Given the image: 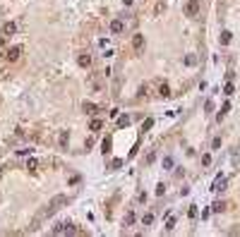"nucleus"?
Wrapping results in <instances>:
<instances>
[{"mask_svg": "<svg viewBox=\"0 0 240 237\" xmlns=\"http://www.w3.org/2000/svg\"><path fill=\"white\" fill-rule=\"evenodd\" d=\"M154 158H156V153H149V156H147V161H144V163H147V165H149V163H154Z\"/></svg>", "mask_w": 240, "mask_h": 237, "instance_id": "nucleus-23", "label": "nucleus"}, {"mask_svg": "<svg viewBox=\"0 0 240 237\" xmlns=\"http://www.w3.org/2000/svg\"><path fill=\"white\" fill-rule=\"evenodd\" d=\"M58 141H60V146L65 149V146L70 144V134H67V132H60V137H58Z\"/></svg>", "mask_w": 240, "mask_h": 237, "instance_id": "nucleus-9", "label": "nucleus"}, {"mask_svg": "<svg viewBox=\"0 0 240 237\" xmlns=\"http://www.w3.org/2000/svg\"><path fill=\"white\" fill-rule=\"evenodd\" d=\"M79 65H82V67H89V65H91V58H89V55H82V58H79Z\"/></svg>", "mask_w": 240, "mask_h": 237, "instance_id": "nucleus-12", "label": "nucleus"}, {"mask_svg": "<svg viewBox=\"0 0 240 237\" xmlns=\"http://www.w3.org/2000/svg\"><path fill=\"white\" fill-rule=\"evenodd\" d=\"M82 108H84V113H87V115H96V113H99V110H101V108H96V106H94V103H89V101H87V103H84Z\"/></svg>", "mask_w": 240, "mask_h": 237, "instance_id": "nucleus-6", "label": "nucleus"}, {"mask_svg": "<svg viewBox=\"0 0 240 237\" xmlns=\"http://www.w3.org/2000/svg\"><path fill=\"white\" fill-rule=\"evenodd\" d=\"M36 158H29V161H27V168H29V170H34V168H36Z\"/></svg>", "mask_w": 240, "mask_h": 237, "instance_id": "nucleus-17", "label": "nucleus"}, {"mask_svg": "<svg viewBox=\"0 0 240 237\" xmlns=\"http://www.w3.org/2000/svg\"><path fill=\"white\" fill-rule=\"evenodd\" d=\"M214 189H226V177H219V180H216V182H214Z\"/></svg>", "mask_w": 240, "mask_h": 237, "instance_id": "nucleus-10", "label": "nucleus"}, {"mask_svg": "<svg viewBox=\"0 0 240 237\" xmlns=\"http://www.w3.org/2000/svg\"><path fill=\"white\" fill-rule=\"evenodd\" d=\"M122 223H125V228H127V225H132V223H135V213L130 211L127 216H125V220H122Z\"/></svg>", "mask_w": 240, "mask_h": 237, "instance_id": "nucleus-11", "label": "nucleus"}, {"mask_svg": "<svg viewBox=\"0 0 240 237\" xmlns=\"http://www.w3.org/2000/svg\"><path fill=\"white\" fill-rule=\"evenodd\" d=\"M173 225H176V218H173V216H171V218H168V220H166V228H168V230H171V228H173Z\"/></svg>", "mask_w": 240, "mask_h": 237, "instance_id": "nucleus-20", "label": "nucleus"}, {"mask_svg": "<svg viewBox=\"0 0 240 237\" xmlns=\"http://www.w3.org/2000/svg\"><path fill=\"white\" fill-rule=\"evenodd\" d=\"M197 62V60H194V55H187V58H185V65H194Z\"/></svg>", "mask_w": 240, "mask_h": 237, "instance_id": "nucleus-21", "label": "nucleus"}, {"mask_svg": "<svg viewBox=\"0 0 240 237\" xmlns=\"http://www.w3.org/2000/svg\"><path fill=\"white\" fill-rule=\"evenodd\" d=\"M48 204H51V206L58 211L60 206H65V204H67V196H65V194H58V196H53V199L48 201Z\"/></svg>", "mask_w": 240, "mask_h": 237, "instance_id": "nucleus-2", "label": "nucleus"}, {"mask_svg": "<svg viewBox=\"0 0 240 237\" xmlns=\"http://www.w3.org/2000/svg\"><path fill=\"white\" fill-rule=\"evenodd\" d=\"M19 55H22V48H19V46H15V48H10L7 53H5V60H7V62H15Z\"/></svg>", "mask_w": 240, "mask_h": 237, "instance_id": "nucleus-1", "label": "nucleus"}, {"mask_svg": "<svg viewBox=\"0 0 240 237\" xmlns=\"http://www.w3.org/2000/svg\"><path fill=\"white\" fill-rule=\"evenodd\" d=\"M108 151H111V141L106 139V141H103V153H108Z\"/></svg>", "mask_w": 240, "mask_h": 237, "instance_id": "nucleus-22", "label": "nucleus"}, {"mask_svg": "<svg viewBox=\"0 0 240 237\" xmlns=\"http://www.w3.org/2000/svg\"><path fill=\"white\" fill-rule=\"evenodd\" d=\"M122 29H125V24L120 19H113L111 22V34H122Z\"/></svg>", "mask_w": 240, "mask_h": 237, "instance_id": "nucleus-5", "label": "nucleus"}, {"mask_svg": "<svg viewBox=\"0 0 240 237\" xmlns=\"http://www.w3.org/2000/svg\"><path fill=\"white\" fill-rule=\"evenodd\" d=\"M151 220H154V216H151V213H147V216L142 218V223H144V225H151Z\"/></svg>", "mask_w": 240, "mask_h": 237, "instance_id": "nucleus-18", "label": "nucleus"}, {"mask_svg": "<svg viewBox=\"0 0 240 237\" xmlns=\"http://www.w3.org/2000/svg\"><path fill=\"white\" fill-rule=\"evenodd\" d=\"M101 127H103V122H101V120H91V132H99Z\"/></svg>", "mask_w": 240, "mask_h": 237, "instance_id": "nucleus-13", "label": "nucleus"}, {"mask_svg": "<svg viewBox=\"0 0 240 237\" xmlns=\"http://www.w3.org/2000/svg\"><path fill=\"white\" fill-rule=\"evenodd\" d=\"M142 46H144V38H142V34H135V38H132V48H135V50H139Z\"/></svg>", "mask_w": 240, "mask_h": 237, "instance_id": "nucleus-8", "label": "nucleus"}, {"mask_svg": "<svg viewBox=\"0 0 240 237\" xmlns=\"http://www.w3.org/2000/svg\"><path fill=\"white\" fill-rule=\"evenodd\" d=\"M158 96H163V98L168 96V86H166V84H161V86H158Z\"/></svg>", "mask_w": 240, "mask_h": 237, "instance_id": "nucleus-15", "label": "nucleus"}, {"mask_svg": "<svg viewBox=\"0 0 240 237\" xmlns=\"http://www.w3.org/2000/svg\"><path fill=\"white\" fill-rule=\"evenodd\" d=\"M185 12H187L190 17H197V12H199V2L190 0V2H187V7H185Z\"/></svg>", "mask_w": 240, "mask_h": 237, "instance_id": "nucleus-4", "label": "nucleus"}, {"mask_svg": "<svg viewBox=\"0 0 240 237\" xmlns=\"http://www.w3.org/2000/svg\"><path fill=\"white\" fill-rule=\"evenodd\" d=\"M53 232H56V235H60V232H74V228L70 223H58L56 228H53Z\"/></svg>", "mask_w": 240, "mask_h": 237, "instance_id": "nucleus-3", "label": "nucleus"}, {"mask_svg": "<svg viewBox=\"0 0 240 237\" xmlns=\"http://www.w3.org/2000/svg\"><path fill=\"white\" fill-rule=\"evenodd\" d=\"M15 31H17V27H15V22H7V24L2 27V34H5V36H12Z\"/></svg>", "mask_w": 240, "mask_h": 237, "instance_id": "nucleus-7", "label": "nucleus"}, {"mask_svg": "<svg viewBox=\"0 0 240 237\" xmlns=\"http://www.w3.org/2000/svg\"><path fill=\"white\" fill-rule=\"evenodd\" d=\"M130 125V118L125 115V118H118V127H127Z\"/></svg>", "mask_w": 240, "mask_h": 237, "instance_id": "nucleus-14", "label": "nucleus"}, {"mask_svg": "<svg viewBox=\"0 0 240 237\" xmlns=\"http://www.w3.org/2000/svg\"><path fill=\"white\" fill-rule=\"evenodd\" d=\"M226 209V204H223V201H216V204H214V211H216V213H219V211H223Z\"/></svg>", "mask_w": 240, "mask_h": 237, "instance_id": "nucleus-16", "label": "nucleus"}, {"mask_svg": "<svg viewBox=\"0 0 240 237\" xmlns=\"http://www.w3.org/2000/svg\"><path fill=\"white\" fill-rule=\"evenodd\" d=\"M228 41H231V34H228V31H223V36H221V43H228Z\"/></svg>", "mask_w": 240, "mask_h": 237, "instance_id": "nucleus-19", "label": "nucleus"}]
</instances>
